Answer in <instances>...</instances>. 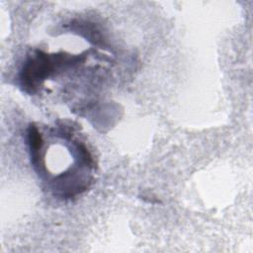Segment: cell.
Listing matches in <instances>:
<instances>
[{
	"label": "cell",
	"mask_w": 253,
	"mask_h": 253,
	"mask_svg": "<svg viewBox=\"0 0 253 253\" xmlns=\"http://www.w3.org/2000/svg\"><path fill=\"white\" fill-rule=\"evenodd\" d=\"M80 56H70L68 54L48 55L42 51H37L25 63L20 78L22 86L28 93H34L38 86L57 68L67 66L80 61Z\"/></svg>",
	"instance_id": "cell-1"
}]
</instances>
